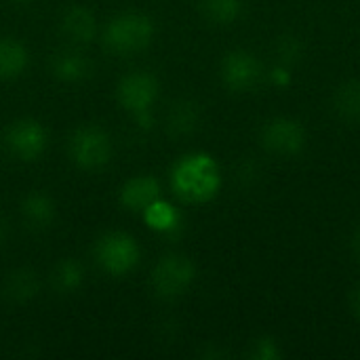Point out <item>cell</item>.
I'll return each mask as SVG.
<instances>
[{
  "instance_id": "10",
  "label": "cell",
  "mask_w": 360,
  "mask_h": 360,
  "mask_svg": "<svg viewBox=\"0 0 360 360\" xmlns=\"http://www.w3.org/2000/svg\"><path fill=\"white\" fill-rule=\"evenodd\" d=\"M160 198V184L152 175L131 177L120 190V202L133 213H143L154 200Z\"/></svg>"
},
{
  "instance_id": "7",
  "label": "cell",
  "mask_w": 360,
  "mask_h": 360,
  "mask_svg": "<svg viewBox=\"0 0 360 360\" xmlns=\"http://www.w3.org/2000/svg\"><path fill=\"white\" fill-rule=\"evenodd\" d=\"M4 146L15 158L23 162H32L40 158L42 152L46 150V131L38 120L21 118L6 129Z\"/></svg>"
},
{
  "instance_id": "6",
  "label": "cell",
  "mask_w": 360,
  "mask_h": 360,
  "mask_svg": "<svg viewBox=\"0 0 360 360\" xmlns=\"http://www.w3.org/2000/svg\"><path fill=\"white\" fill-rule=\"evenodd\" d=\"M196 268L184 255H167L152 270V289L162 300L181 297L194 283Z\"/></svg>"
},
{
  "instance_id": "5",
  "label": "cell",
  "mask_w": 360,
  "mask_h": 360,
  "mask_svg": "<svg viewBox=\"0 0 360 360\" xmlns=\"http://www.w3.org/2000/svg\"><path fill=\"white\" fill-rule=\"evenodd\" d=\"M70 156L84 171L105 167L112 156L110 135L97 124H84L76 129L70 139Z\"/></svg>"
},
{
  "instance_id": "15",
  "label": "cell",
  "mask_w": 360,
  "mask_h": 360,
  "mask_svg": "<svg viewBox=\"0 0 360 360\" xmlns=\"http://www.w3.org/2000/svg\"><path fill=\"white\" fill-rule=\"evenodd\" d=\"M200 122V108L198 103L190 99H181L173 103V108L167 114V133L173 137H184L190 135L198 129Z\"/></svg>"
},
{
  "instance_id": "22",
  "label": "cell",
  "mask_w": 360,
  "mask_h": 360,
  "mask_svg": "<svg viewBox=\"0 0 360 360\" xmlns=\"http://www.w3.org/2000/svg\"><path fill=\"white\" fill-rule=\"evenodd\" d=\"M278 55L283 63H295L302 57V42L297 38H283L278 42Z\"/></svg>"
},
{
  "instance_id": "17",
  "label": "cell",
  "mask_w": 360,
  "mask_h": 360,
  "mask_svg": "<svg viewBox=\"0 0 360 360\" xmlns=\"http://www.w3.org/2000/svg\"><path fill=\"white\" fill-rule=\"evenodd\" d=\"M27 65V51L15 38H0V80H13L23 74Z\"/></svg>"
},
{
  "instance_id": "24",
  "label": "cell",
  "mask_w": 360,
  "mask_h": 360,
  "mask_svg": "<svg viewBox=\"0 0 360 360\" xmlns=\"http://www.w3.org/2000/svg\"><path fill=\"white\" fill-rule=\"evenodd\" d=\"M352 310H354V314L359 316L360 321V285L359 289L354 291V295H352Z\"/></svg>"
},
{
  "instance_id": "20",
  "label": "cell",
  "mask_w": 360,
  "mask_h": 360,
  "mask_svg": "<svg viewBox=\"0 0 360 360\" xmlns=\"http://www.w3.org/2000/svg\"><path fill=\"white\" fill-rule=\"evenodd\" d=\"M200 11L209 21L217 25H228L240 17L243 0H200Z\"/></svg>"
},
{
  "instance_id": "16",
  "label": "cell",
  "mask_w": 360,
  "mask_h": 360,
  "mask_svg": "<svg viewBox=\"0 0 360 360\" xmlns=\"http://www.w3.org/2000/svg\"><path fill=\"white\" fill-rule=\"evenodd\" d=\"M51 287L59 293V295H72L76 293L82 283H84V266L74 259V257H68V259H61L55 264V268L51 270Z\"/></svg>"
},
{
  "instance_id": "1",
  "label": "cell",
  "mask_w": 360,
  "mask_h": 360,
  "mask_svg": "<svg viewBox=\"0 0 360 360\" xmlns=\"http://www.w3.org/2000/svg\"><path fill=\"white\" fill-rule=\"evenodd\" d=\"M171 188L186 202H209L221 188V173L215 158L205 152L179 158L171 171Z\"/></svg>"
},
{
  "instance_id": "11",
  "label": "cell",
  "mask_w": 360,
  "mask_h": 360,
  "mask_svg": "<svg viewBox=\"0 0 360 360\" xmlns=\"http://www.w3.org/2000/svg\"><path fill=\"white\" fill-rule=\"evenodd\" d=\"M61 32L76 44H89L97 36V19L91 8L74 4L61 15Z\"/></svg>"
},
{
  "instance_id": "9",
  "label": "cell",
  "mask_w": 360,
  "mask_h": 360,
  "mask_svg": "<svg viewBox=\"0 0 360 360\" xmlns=\"http://www.w3.org/2000/svg\"><path fill=\"white\" fill-rule=\"evenodd\" d=\"M224 84L234 93L251 91L264 74L259 59L249 51H232L224 57L219 68Z\"/></svg>"
},
{
  "instance_id": "26",
  "label": "cell",
  "mask_w": 360,
  "mask_h": 360,
  "mask_svg": "<svg viewBox=\"0 0 360 360\" xmlns=\"http://www.w3.org/2000/svg\"><path fill=\"white\" fill-rule=\"evenodd\" d=\"M13 2H30V0H13Z\"/></svg>"
},
{
  "instance_id": "18",
  "label": "cell",
  "mask_w": 360,
  "mask_h": 360,
  "mask_svg": "<svg viewBox=\"0 0 360 360\" xmlns=\"http://www.w3.org/2000/svg\"><path fill=\"white\" fill-rule=\"evenodd\" d=\"M143 221L158 234H171L179 228V211L171 202L158 198L143 211Z\"/></svg>"
},
{
  "instance_id": "25",
  "label": "cell",
  "mask_w": 360,
  "mask_h": 360,
  "mask_svg": "<svg viewBox=\"0 0 360 360\" xmlns=\"http://www.w3.org/2000/svg\"><path fill=\"white\" fill-rule=\"evenodd\" d=\"M4 240H6V221H4V217L0 215V247L4 245Z\"/></svg>"
},
{
  "instance_id": "19",
  "label": "cell",
  "mask_w": 360,
  "mask_h": 360,
  "mask_svg": "<svg viewBox=\"0 0 360 360\" xmlns=\"http://www.w3.org/2000/svg\"><path fill=\"white\" fill-rule=\"evenodd\" d=\"M333 110L346 122H360V80L344 82L333 95Z\"/></svg>"
},
{
  "instance_id": "3",
  "label": "cell",
  "mask_w": 360,
  "mask_h": 360,
  "mask_svg": "<svg viewBox=\"0 0 360 360\" xmlns=\"http://www.w3.org/2000/svg\"><path fill=\"white\" fill-rule=\"evenodd\" d=\"M118 103L143 127L148 129L152 122L150 108L158 97V80L148 72H131L127 74L116 89Z\"/></svg>"
},
{
  "instance_id": "14",
  "label": "cell",
  "mask_w": 360,
  "mask_h": 360,
  "mask_svg": "<svg viewBox=\"0 0 360 360\" xmlns=\"http://www.w3.org/2000/svg\"><path fill=\"white\" fill-rule=\"evenodd\" d=\"M21 215L30 228L46 230L53 226V221L57 217V205H55L53 196H49L46 192L34 190L21 200Z\"/></svg>"
},
{
  "instance_id": "13",
  "label": "cell",
  "mask_w": 360,
  "mask_h": 360,
  "mask_svg": "<svg viewBox=\"0 0 360 360\" xmlns=\"http://www.w3.org/2000/svg\"><path fill=\"white\" fill-rule=\"evenodd\" d=\"M93 65L91 59L78 51H59L51 59V74L68 84L82 82L91 76Z\"/></svg>"
},
{
  "instance_id": "8",
  "label": "cell",
  "mask_w": 360,
  "mask_h": 360,
  "mask_svg": "<svg viewBox=\"0 0 360 360\" xmlns=\"http://www.w3.org/2000/svg\"><path fill=\"white\" fill-rule=\"evenodd\" d=\"M262 146L278 156H297L306 146V131L295 118L278 116L264 124Z\"/></svg>"
},
{
  "instance_id": "2",
  "label": "cell",
  "mask_w": 360,
  "mask_h": 360,
  "mask_svg": "<svg viewBox=\"0 0 360 360\" xmlns=\"http://www.w3.org/2000/svg\"><path fill=\"white\" fill-rule=\"evenodd\" d=\"M154 36V23L143 13H124L114 17L105 32L103 42L112 53L118 55H131L143 51Z\"/></svg>"
},
{
  "instance_id": "23",
  "label": "cell",
  "mask_w": 360,
  "mask_h": 360,
  "mask_svg": "<svg viewBox=\"0 0 360 360\" xmlns=\"http://www.w3.org/2000/svg\"><path fill=\"white\" fill-rule=\"evenodd\" d=\"M352 251H354V255L360 259V226L356 228L354 236H352Z\"/></svg>"
},
{
  "instance_id": "21",
  "label": "cell",
  "mask_w": 360,
  "mask_h": 360,
  "mask_svg": "<svg viewBox=\"0 0 360 360\" xmlns=\"http://www.w3.org/2000/svg\"><path fill=\"white\" fill-rule=\"evenodd\" d=\"M251 359L255 360H276L281 359V350H278V344L270 338H262L257 342H253V348H251Z\"/></svg>"
},
{
  "instance_id": "4",
  "label": "cell",
  "mask_w": 360,
  "mask_h": 360,
  "mask_svg": "<svg viewBox=\"0 0 360 360\" xmlns=\"http://www.w3.org/2000/svg\"><path fill=\"white\" fill-rule=\"evenodd\" d=\"M95 259L108 274L124 276L139 262V245L124 232H108L95 245Z\"/></svg>"
},
{
  "instance_id": "12",
  "label": "cell",
  "mask_w": 360,
  "mask_h": 360,
  "mask_svg": "<svg viewBox=\"0 0 360 360\" xmlns=\"http://www.w3.org/2000/svg\"><path fill=\"white\" fill-rule=\"evenodd\" d=\"M2 297L8 300L11 304H27L32 302L38 291H40V281L38 274L30 268H17L11 270L0 285Z\"/></svg>"
}]
</instances>
